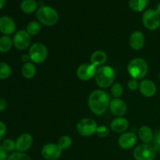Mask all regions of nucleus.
Returning a JSON list of instances; mask_svg holds the SVG:
<instances>
[{
	"mask_svg": "<svg viewBox=\"0 0 160 160\" xmlns=\"http://www.w3.org/2000/svg\"><path fill=\"white\" fill-rule=\"evenodd\" d=\"M110 101L107 92L103 90H95L89 95L88 103L89 109L94 114L101 116L108 109Z\"/></svg>",
	"mask_w": 160,
	"mask_h": 160,
	"instance_id": "nucleus-1",
	"label": "nucleus"
},
{
	"mask_svg": "<svg viewBox=\"0 0 160 160\" xmlns=\"http://www.w3.org/2000/svg\"><path fill=\"white\" fill-rule=\"evenodd\" d=\"M36 17L41 24L46 27L54 26L59 18L56 9L48 6H41L36 12Z\"/></svg>",
	"mask_w": 160,
	"mask_h": 160,
	"instance_id": "nucleus-2",
	"label": "nucleus"
},
{
	"mask_svg": "<svg viewBox=\"0 0 160 160\" xmlns=\"http://www.w3.org/2000/svg\"><path fill=\"white\" fill-rule=\"evenodd\" d=\"M98 86L102 88L110 87L115 80V70L109 66H102L97 68L95 76Z\"/></svg>",
	"mask_w": 160,
	"mask_h": 160,
	"instance_id": "nucleus-3",
	"label": "nucleus"
},
{
	"mask_svg": "<svg viewBox=\"0 0 160 160\" xmlns=\"http://www.w3.org/2000/svg\"><path fill=\"white\" fill-rule=\"evenodd\" d=\"M128 73L134 79L141 80L146 76L148 66L146 61L142 58H135L129 62L128 65Z\"/></svg>",
	"mask_w": 160,
	"mask_h": 160,
	"instance_id": "nucleus-4",
	"label": "nucleus"
},
{
	"mask_svg": "<svg viewBox=\"0 0 160 160\" xmlns=\"http://www.w3.org/2000/svg\"><path fill=\"white\" fill-rule=\"evenodd\" d=\"M28 55L30 59L37 64L42 63L48 56V49L44 44L37 42L31 45Z\"/></svg>",
	"mask_w": 160,
	"mask_h": 160,
	"instance_id": "nucleus-5",
	"label": "nucleus"
},
{
	"mask_svg": "<svg viewBox=\"0 0 160 160\" xmlns=\"http://www.w3.org/2000/svg\"><path fill=\"white\" fill-rule=\"evenodd\" d=\"M133 156L135 160H154L156 153L150 144H141L134 148Z\"/></svg>",
	"mask_w": 160,
	"mask_h": 160,
	"instance_id": "nucleus-6",
	"label": "nucleus"
},
{
	"mask_svg": "<svg viewBox=\"0 0 160 160\" xmlns=\"http://www.w3.org/2000/svg\"><path fill=\"white\" fill-rule=\"evenodd\" d=\"M142 23L145 28L149 31H155L160 26V15L156 9H147L142 15Z\"/></svg>",
	"mask_w": 160,
	"mask_h": 160,
	"instance_id": "nucleus-7",
	"label": "nucleus"
},
{
	"mask_svg": "<svg viewBox=\"0 0 160 160\" xmlns=\"http://www.w3.org/2000/svg\"><path fill=\"white\" fill-rule=\"evenodd\" d=\"M98 125L92 118H83L77 124V131L84 137H89L96 133Z\"/></svg>",
	"mask_w": 160,
	"mask_h": 160,
	"instance_id": "nucleus-8",
	"label": "nucleus"
},
{
	"mask_svg": "<svg viewBox=\"0 0 160 160\" xmlns=\"http://www.w3.org/2000/svg\"><path fill=\"white\" fill-rule=\"evenodd\" d=\"M12 42L16 48L18 50H24L31 45V38L26 30H20L16 32Z\"/></svg>",
	"mask_w": 160,
	"mask_h": 160,
	"instance_id": "nucleus-9",
	"label": "nucleus"
},
{
	"mask_svg": "<svg viewBox=\"0 0 160 160\" xmlns=\"http://www.w3.org/2000/svg\"><path fill=\"white\" fill-rule=\"evenodd\" d=\"M42 156L46 160H57L62 154V149L54 143L45 144L42 148Z\"/></svg>",
	"mask_w": 160,
	"mask_h": 160,
	"instance_id": "nucleus-10",
	"label": "nucleus"
},
{
	"mask_svg": "<svg viewBox=\"0 0 160 160\" xmlns=\"http://www.w3.org/2000/svg\"><path fill=\"white\" fill-rule=\"evenodd\" d=\"M96 70V67L92 63L81 64L77 70V76L81 81H90L95 76Z\"/></svg>",
	"mask_w": 160,
	"mask_h": 160,
	"instance_id": "nucleus-11",
	"label": "nucleus"
},
{
	"mask_svg": "<svg viewBox=\"0 0 160 160\" xmlns=\"http://www.w3.org/2000/svg\"><path fill=\"white\" fill-rule=\"evenodd\" d=\"M109 107L110 109L111 112L113 115L117 116V117H123L128 110L126 102L120 98H112L110 101Z\"/></svg>",
	"mask_w": 160,
	"mask_h": 160,
	"instance_id": "nucleus-12",
	"label": "nucleus"
},
{
	"mask_svg": "<svg viewBox=\"0 0 160 160\" xmlns=\"http://www.w3.org/2000/svg\"><path fill=\"white\" fill-rule=\"evenodd\" d=\"M138 137L133 132H124L120 136L118 139V144L120 148L123 149H129L136 145Z\"/></svg>",
	"mask_w": 160,
	"mask_h": 160,
	"instance_id": "nucleus-13",
	"label": "nucleus"
},
{
	"mask_svg": "<svg viewBox=\"0 0 160 160\" xmlns=\"http://www.w3.org/2000/svg\"><path fill=\"white\" fill-rule=\"evenodd\" d=\"M16 23L13 19L8 16L0 17V31L5 35H10L16 31Z\"/></svg>",
	"mask_w": 160,
	"mask_h": 160,
	"instance_id": "nucleus-14",
	"label": "nucleus"
},
{
	"mask_svg": "<svg viewBox=\"0 0 160 160\" xmlns=\"http://www.w3.org/2000/svg\"><path fill=\"white\" fill-rule=\"evenodd\" d=\"M33 144L32 136L28 133L22 134L16 141V149L20 152H25Z\"/></svg>",
	"mask_w": 160,
	"mask_h": 160,
	"instance_id": "nucleus-15",
	"label": "nucleus"
},
{
	"mask_svg": "<svg viewBox=\"0 0 160 160\" xmlns=\"http://www.w3.org/2000/svg\"><path fill=\"white\" fill-rule=\"evenodd\" d=\"M145 35L142 31H136L131 34L129 38L130 46L135 51H139L145 45Z\"/></svg>",
	"mask_w": 160,
	"mask_h": 160,
	"instance_id": "nucleus-16",
	"label": "nucleus"
},
{
	"mask_svg": "<svg viewBox=\"0 0 160 160\" xmlns=\"http://www.w3.org/2000/svg\"><path fill=\"white\" fill-rule=\"evenodd\" d=\"M139 91L145 97H152L156 93V85L152 81L148 79L143 80L140 82Z\"/></svg>",
	"mask_w": 160,
	"mask_h": 160,
	"instance_id": "nucleus-17",
	"label": "nucleus"
},
{
	"mask_svg": "<svg viewBox=\"0 0 160 160\" xmlns=\"http://www.w3.org/2000/svg\"><path fill=\"white\" fill-rule=\"evenodd\" d=\"M129 127V122L123 117L115 118L110 123V128L115 133H124Z\"/></svg>",
	"mask_w": 160,
	"mask_h": 160,
	"instance_id": "nucleus-18",
	"label": "nucleus"
},
{
	"mask_svg": "<svg viewBox=\"0 0 160 160\" xmlns=\"http://www.w3.org/2000/svg\"><path fill=\"white\" fill-rule=\"evenodd\" d=\"M107 60V55L102 50H97L92 54L90 62L95 67H102Z\"/></svg>",
	"mask_w": 160,
	"mask_h": 160,
	"instance_id": "nucleus-19",
	"label": "nucleus"
},
{
	"mask_svg": "<svg viewBox=\"0 0 160 160\" xmlns=\"http://www.w3.org/2000/svg\"><path fill=\"white\" fill-rule=\"evenodd\" d=\"M138 137L144 143L149 144L153 142L154 134L148 126H142L138 130Z\"/></svg>",
	"mask_w": 160,
	"mask_h": 160,
	"instance_id": "nucleus-20",
	"label": "nucleus"
},
{
	"mask_svg": "<svg viewBox=\"0 0 160 160\" xmlns=\"http://www.w3.org/2000/svg\"><path fill=\"white\" fill-rule=\"evenodd\" d=\"M20 9L24 13H32L38 9V3L36 0H23L20 3Z\"/></svg>",
	"mask_w": 160,
	"mask_h": 160,
	"instance_id": "nucleus-21",
	"label": "nucleus"
},
{
	"mask_svg": "<svg viewBox=\"0 0 160 160\" xmlns=\"http://www.w3.org/2000/svg\"><path fill=\"white\" fill-rule=\"evenodd\" d=\"M21 74L26 79H31L34 78L36 74V67L34 63L31 62L23 63L21 68Z\"/></svg>",
	"mask_w": 160,
	"mask_h": 160,
	"instance_id": "nucleus-22",
	"label": "nucleus"
},
{
	"mask_svg": "<svg viewBox=\"0 0 160 160\" xmlns=\"http://www.w3.org/2000/svg\"><path fill=\"white\" fill-rule=\"evenodd\" d=\"M148 4V0H130L129 7L134 12H142Z\"/></svg>",
	"mask_w": 160,
	"mask_h": 160,
	"instance_id": "nucleus-23",
	"label": "nucleus"
},
{
	"mask_svg": "<svg viewBox=\"0 0 160 160\" xmlns=\"http://www.w3.org/2000/svg\"><path fill=\"white\" fill-rule=\"evenodd\" d=\"M13 42L9 35H4L0 38V52H7L12 48Z\"/></svg>",
	"mask_w": 160,
	"mask_h": 160,
	"instance_id": "nucleus-24",
	"label": "nucleus"
},
{
	"mask_svg": "<svg viewBox=\"0 0 160 160\" xmlns=\"http://www.w3.org/2000/svg\"><path fill=\"white\" fill-rule=\"evenodd\" d=\"M42 30V24L38 21H33L29 22L26 27V31L30 35H37L39 34Z\"/></svg>",
	"mask_w": 160,
	"mask_h": 160,
	"instance_id": "nucleus-25",
	"label": "nucleus"
},
{
	"mask_svg": "<svg viewBox=\"0 0 160 160\" xmlns=\"http://www.w3.org/2000/svg\"><path fill=\"white\" fill-rule=\"evenodd\" d=\"M12 69L6 62H0V79H6L10 77Z\"/></svg>",
	"mask_w": 160,
	"mask_h": 160,
	"instance_id": "nucleus-26",
	"label": "nucleus"
},
{
	"mask_svg": "<svg viewBox=\"0 0 160 160\" xmlns=\"http://www.w3.org/2000/svg\"><path fill=\"white\" fill-rule=\"evenodd\" d=\"M58 146L61 148V149H67V148H70L72 145V139L70 136L69 135H63L59 139L58 142Z\"/></svg>",
	"mask_w": 160,
	"mask_h": 160,
	"instance_id": "nucleus-27",
	"label": "nucleus"
},
{
	"mask_svg": "<svg viewBox=\"0 0 160 160\" xmlns=\"http://www.w3.org/2000/svg\"><path fill=\"white\" fill-rule=\"evenodd\" d=\"M111 93L114 98H120L123 93V87L120 83H115L111 88Z\"/></svg>",
	"mask_w": 160,
	"mask_h": 160,
	"instance_id": "nucleus-28",
	"label": "nucleus"
},
{
	"mask_svg": "<svg viewBox=\"0 0 160 160\" xmlns=\"http://www.w3.org/2000/svg\"><path fill=\"white\" fill-rule=\"evenodd\" d=\"M7 160H31V159L26 153L17 152L9 155Z\"/></svg>",
	"mask_w": 160,
	"mask_h": 160,
	"instance_id": "nucleus-29",
	"label": "nucleus"
},
{
	"mask_svg": "<svg viewBox=\"0 0 160 160\" xmlns=\"http://www.w3.org/2000/svg\"><path fill=\"white\" fill-rule=\"evenodd\" d=\"M152 145L156 153H160V130H158L154 134V139Z\"/></svg>",
	"mask_w": 160,
	"mask_h": 160,
	"instance_id": "nucleus-30",
	"label": "nucleus"
},
{
	"mask_svg": "<svg viewBox=\"0 0 160 160\" xmlns=\"http://www.w3.org/2000/svg\"><path fill=\"white\" fill-rule=\"evenodd\" d=\"M2 147L6 152H12L16 149V142L11 139H6L2 142Z\"/></svg>",
	"mask_w": 160,
	"mask_h": 160,
	"instance_id": "nucleus-31",
	"label": "nucleus"
},
{
	"mask_svg": "<svg viewBox=\"0 0 160 160\" xmlns=\"http://www.w3.org/2000/svg\"><path fill=\"white\" fill-rule=\"evenodd\" d=\"M96 134L99 138H106L109 134V130L106 126L98 127L96 130Z\"/></svg>",
	"mask_w": 160,
	"mask_h": 160,
	"instance_id": "nucleus-32",
	"label": "nucleus"
},
{
	"mask_svg": "<svg viewBox=\"0 0 160 160\" xmlns=\"http://www.w3.org/2000/svg\"><path fill=\"white\" fill-rule=\"evenodd\" d=\"M139 85H140V83L138 81V80L134 79V78L130 80L128 83V87L131 91L137 90L138 88H139Z\"/></svg>",
	"mask_w": 160,
	"mask_h": 160,
	"instance_id": "nucleus-33",
	"label": "nucleus"
},
{
	"mask_svg": "<svg viewBox=\"0 0 160 160\" xmlns=\"http://www.w3.org/2000/svg\"><path fill=\"white\" fill-rule=\"evenodd\" d=\"M6 134V126L3 122L0 121V141L2 140Z\"/></svg>",
	"mask_w": 160,
	"mask_h": 160,
	"instance_id": "nucleus-34",
	"label": "nucleus"
},
{
	"mask_svg": "<svg viewBox=\"0 0 160 160\" xmlns=\"http://www.w3.org/2000/svg\"><path fill=\"white\" fill-rule=\"evenodd\" d=\"M8 157L7 152L4 149L2 145H0V160H7Z\"/></svg>",
	"mask_w": 160,
	"mask_h": 160,
	"instance_id": "nucleus-35",
	"label": "nucleus"
},
{
	"mask_svg": "<svg viewBox=\"0 0 160 160\" xmlns=\"http://www.w3.org/2000/svg\"><path fill=\"white\" fill-rule=\"evenodd\" d=\"M7 106V102L4 98H0V112H2Z\"/></svg>",
	"mask_w": 160,
	"mask_h": 160,
	"instance_id": "nucleus-36",
	"label": "nucleus"
},
{
	"mask_svg": "<svg viewBox=\"0 0 160 160\" xmlns=\"http://www.w3.org/2000/svg\"><path fill=\"white\" fill-rule=\"evenodd\" d=\"M29 59H30L29 55H27V54L22 55V56H21V61H22V62H23L24 63H26V62H28V61H29Z\"/></svg>",
	"mask_w": 160,
	"mask_h": 160,
	"instance_id": "nucleus-37",
	"label": "nucleus"
},
{
	"mask_svg": "<svg viewBox=\"0 0 160 160\" xmlns=\"http://www.w3.org/2000/svg\"><path fill=\"white\" fill-rule=\"evenodd\" d=\"M6 0H0V9L4 7L5 5H6Z\"/></svg>",
	"mask_w": 160,
	"mask_h": 160,
	"instance_id": "nucleus-38",
	"label": "nucleus"
},
{
	"mask_svg": "<svg viewBox=\"0 0 160 160\" xmlns=\"http://www.w3.org/2000/svg\"><path fill=\"white\" fill-rule=\"evenodd\" d=\"M156 12H157L158 13H159V15H160V2H159V3H158L157 6H156Z\"/></svg>",
	"mask_w": 160,
	"mask_h": 160,
	"instance_id": "nucleus-39",
	"label": "nucleus"
},
{
	"mask_svg": "<svg viewBox=\"0 0 160 160\" xmlns=\"http://www.w3.org/2000/svg\"><path fill=\"white\" fill-rule=\"evenodd\" d=\"M159 78H160V72H159Z\"/></svg>",
	"mask_w": 160,
	"mask_h": 160,
	"instance_id": "nucleus-40",
	"label": "nucleus"
},
{
	"mask_svg": "<svg viewBox=\"0 0 160 160\" xmlns=\"http://www.w3.org/2000/svg\"><path fill=\"white\" fill-rule=\"evenodd\" d=\"M154 1H158V0H154Z\"/></svg>",
	"mask_w": 160,
	"mask_h": 160,
	"instance_id": "nucleus-41",
	"label": "nucleus"
}]
</instances>
